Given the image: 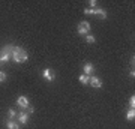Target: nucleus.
Returning a JSON list of instances; mask_svg holds the SVG:
<instances>
[{"label":"nucleus","instance_id":"13","mask_svg":"<svg viewBox=\"0 0 135 129\" xmlns=\"http://www.w3.org/2000/svg\"><path fill=\"white\" fill-rule=\"evenodd\" d=\"M86 42L87 44H95L96 42V38L92 36V35H86Z\"/></svg>","mask_w":135,"mask_h":129},{"label":"nucleus","instance_id":"19","mask_svg":"<svg viewBox=\"0 0 135 129\" xmlns=\"http://www.w3.org/2000/svg\"><path fill=\"white\" fill-rule=\"evenodd\" d=\"M33 111H35V110H33V107H30V105L27 107V114H32Z\"/></svg>","mask_w":135,"mask_h":129},{"label":"nucleus","instance_id":"6","mask_svg":"<svg viewBox=\"0 0 135 129\" xmlns=\"http://www.w3.org/2000/svg\"><path fill=\"white\" fill-rule=\"evenodd\" d=\"M42 77L45 78V80H47V81H53V80H54V74H53V71H51L50 68H47V69H44Z\"/></svg>","mask_w":135,"mask_h":129},{"label":"nucleus","instance_id":"14","mask_svg":"<svg viewBox=\"0 0 135 129\" xmlns=\"http://www.w3.org/2000/svg\"><path fill=\"white\" fill-rule=\"evenodd\" d=\"M6 78H8V75H6L3 71H0V83H5V81H6Z\"/></svg>","mask_w":135,"mask_h":129},{"label":"nucleus","instance_id":"9","mask_svg":"<svg viewBox=\"0 0 135 129\" xmlns=\"http://www.w3.org/2000/svg\"><path fill=\"white\" fill-rule=\"evenodd\" d=\"M93 69H95L93 63H86V65H84V75H89V77H90V74L93 72Z\"/></svg>","mask_w":135,"mask_h":129},{"label":"nucleus","instance_id":"3","mask_svg":"<svg viewBox=\"0 0 135 129\" xmlns=\"http://www.w3.org/2000/svg\"><path fill=\"white\" fill-rule=\"evenodd\" d=\"M89 32H90V24L87 21H81L78 24V35L80 36H86V35H89Z\"/></svg>","mask_w":135,"mask_h":129},{"label":"nucleus","instance_id":"12","mask_svg":"<svg viewBox=\"0 0 135 129\" xmlns=\"http://www.w3.org/2000/svg\"><path fill=\"white\" fill-rule=\"evenodd\" d=\"M89 78H90L89 75H84V74H83V75H80V78H78V80H80V83H81V84H89Z\"/></svg>","mask_w":135,"mask_h":129},{"label":"nucleus","instance_id":"5","mask_svg":"<svg viewBox=\"0 0 135 129\" xmlns=\"http://www.w3.org/2000/svg\"><path fill=\"white\" fill-rule=\"evenodd\" d=\"M17 104H18L20 108H27L30 105L29 99L26 98V96H18V99H17Z\"/></svg>","mask_w":135,"mask_h":129},{"label":"nucleus","instance_id":"1","mask_svg":"<svg viewBox=\"0 0 135 129\" xmlns=\"http://www.w3.org/2000/svg\"><path fill=\"white\" fill-rule=\"evenodd\" d=\"M27 59H29V54H27L24 48L14 45V48H12V60L15 63H24L27 62Z\"/></svg>","mask_w":135,"mask_h":129},{"label":"nucleus","instance_id":"7","mask_svg":"<svg viewBox=\"0 0 135 129\" xmlns=\"http://www.w3.org/2000/svg\"><path fill=\"white\" fill-rule=\"evenodd\" d=\"M17 117H18V123L21 125H27V122H29V114L27 113H18Z\"/></svg>","mask_w":135,"mask_h":129},{"label":"nucleus","instance_id":"20","mask_svg":"<svg viewBox=\"0 0 135 129\" xmlns=\"http://www.w3.org/2000/svg\"><path fill=\"white\" fill-rule=\"evenodd\" d=\"M129 75H131V77H132V78H134V77H135V72H134V69H132V71H131V72H129Z\"/></svg>","mask_w":135,"mask_h":129},{"label":"nucleus","instance_id":"16","mask_svg":"<svg viewBox=\"0 0 135 129\" xmlns=\"http://www.w3.org/2000/svg\"><path fill=\"white\" fill-rule=\"evenodd\" d=\"M129 107H131V108H134V107H135V96L134 95L129 98Z\"/></svg>","mask_w":135,"mask_h":129},{"label":"nucleus","instance_id":"2","mask_svg":"<svg viewBox=\"0 0 135 129\" xmlns=\"http://www.w3.org/2000/svg\"><path fill=\"white\" fill-rule=\"evenodd\" d=\"M12 48L14 45H5L0 51V63H6L12 59Z\"/></svg>","mask_w":135,"mask_h":129},{"label":"nucleus","instance_id":"8","mask_svg":"<svg viewBox=\"0 0 135 129\" xmlns=\"http://www.w3.org/2000/svg\"><path fill=\"white\" fill-rule=\"evenodd\" d=\"M93 15H98L101 20H105L107 17H108V14H107L105 9H102V8H96L95 9V12H93Z\"/></svg>","mask_w":135,"mask_h":129},{"label":"nucleus","instance_id":"4","mask_svg":"<svg viewBox=\"0 0 135 129\" xmlns=\"http://www.w3.org/2000/svg\"><path fill=\"white\" fill-rule=\"evenodd\" d=\"M89 84L92 87H95V89H101L102 87V80L99 78V77H90L89 78Z\"/></svg>","mask_w":135,"mask_h":129},{"label":"nucleus","instance_id":"17","mask_svg":"<svg viewBox=\"0 0 135 129\" xmlns=\"http://www.w3.org/2000/svg\"><path fill=\"white\" fill-rule=\"evenodd\" d=\"M93 12H95V9H89V8L84 9V14H86V15H93Z\"/></svg>","mask_w":135,"mask_h":129},{"label":"nucleus","instance_id":"10","mask_svg":"<svg viewBox=\"0 0 135 129\" xmlns=\"http://www.w3.org/2000/svg\"><path fill=\"white\" fill-rule=\"evenodd\" d=\"M6 126H8V129H20V123H17L14 120H9V122L6 123Z\"/></svg>","mask_w":135,"mask_h":129},{"label":"nucleus","instance_id":"18","mask_svg":"<svg viewBox=\"0 0 135 129\" xmlns=\"http://www.w3.org/2000/svg\"><path fill=\"white\" fill-rule=\"evenodd\" d=\"M90 6H93V8H98V2H96V0H90Z\"/></svg>","mask_w":135,"mask_h":129},{"label":"nucleus","instance_id":"15","mask_svg":"<svg viewBox=\"0 0 135 129\" xmlns=\"http://www.w3.org/2000/svg\"><path fill=\"white\" fill-rule=\"evenodd\" d=\"M8 116H9V119L12 120V119H14V117H15V116H17V111H15V110H12V108H11V110L8 111Z\"/></svg>","mask_w":135,"mask_h":129},{"label":"nucleus","instance_id":"11","mask_svg":"<svg viewBox=\"0 0 135 129\" xmlns=\"http://www.w3.org/2000/svg\"><path fill=\"white\" fill-rule=\"evenodd\" d=\"M126 119L129 120V122H132V120L135 119V111H134V108H131V110L128 111V114H126Z\"/></svg>","mask_w":135,"mask_h":129}]
</instances>
